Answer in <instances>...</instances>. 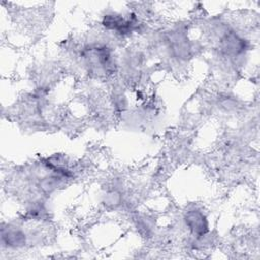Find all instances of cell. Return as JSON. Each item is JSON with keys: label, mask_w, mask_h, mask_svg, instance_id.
Returning <instances> with one entry per match:
<instances>
[{"label": "cell", "mask_w": 260, "mask_h": 260, "mask_svg": "<svg viewBox=\"0 0 260 260\" xmlns=\"http://www.w3.org/2000/svg\"><path fill=\"white\" fill-rule=\"evenodd\" d=\"M186 222L189 229L197 235H202L207 230V222L205 217L199 211H191L188 213Z\"/></svg>", "instance_id": "obj_1"}]
</instances>
